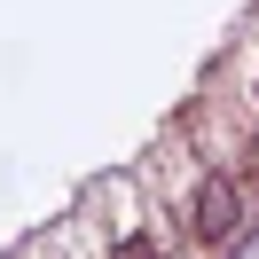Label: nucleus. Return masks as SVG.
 I'll return each instance as SVG.
<instances>
[{
    "label": "nucleus",
    "instance_id": "obj_3",
    "mask_svg": "<svg viewBox=\"0 0 259 259\" xmlns=\"http://www.w3.org/2000/svg\"><path fill=\"white\" fill-rule=\"evenodd\" d=\"M251 95H259V87H251Z\"/></svg>",
    "mask_w": 259,
    "mask_h": 259
},
{
    "label": "nucleus",
    "instance_id": "obj_1",
    "mask_svg": "<svg viewBox=\"0 0 259 259\" xmlns=\"http://www.w3.org/2000/svg\"><path fill=\"white\" fill-rule=\"evenodd\" d=\"M243 220H251V196H243L236 173H204L189 189V204H181V228H189V251L196 259H220L228 243L243 236Z\"/></svg>",
    "mask_w": 259,
    "mask_h": 259
},
{
    "label": "nucleus",
    "instance_id": "obj_2",
    "mask_svg": "<svg viewBox=\"0 0 259 259\" xmlns=\"http://www.w3.org/2000/svg\"><path fill=\"white\" fill-rule=\"evenodd\" d=\"M110 259H165V243H157V228H118Z\"/></svg>",
    "mask_w": 259,
    "mask_h": 259
}]
</instances>
